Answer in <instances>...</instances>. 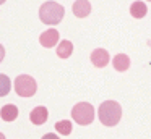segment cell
Returning a JSON list of instances; mask_svg holds the SVG:
<instances>
[{
    "label": "cell",
    "mask_w": 151,
    "mask_h": 139,
    "mask_svg": "<svg viewBox=\"0 0 151 139\" xmlns=\"http://www.w3.org/2000/svg\"><path fill=\"white\" fill-rule=\"evenodd\" d=\"M98 116L102 125L115 126L122 118L120 103H117L115 100H106V102H102L98 108Z\"/></svg>",
    "instance_id": "obj_1"
},
{
    "label": "cell",
    "mask_w": 151,
    "mask_h": 139,
    "mask_svg": "<svg viewBox=\"0 0 151 139\" xmlns=\"http://www.w3.org/2000/svg\"><path fill=\"white\" fill-rule=\"evenodd\" d=\"M63 6L57 2H46L41 5L39 8V18L42 23L46 24H57V23L62 21L63 18Z\"/></svg>",
    "instance_id": "obj_2"
},
{
    "label": "cell",
    "mask_w": 151,
    "mask_h": 139,
    "mask_svg": "<svg viewBox=\"0 0 151 139\" xmlns=\"http://www.w3.org/2000/svg\"><path fill=\"white\" fill-rule=\"evenodd\" d=\"M72 116L78 125H91L94 120V107L88 102H80L72 108Z\"/></svg>",
    "instance_id": "obj_3"
},
{
    "label": "cell",
    "mask_w": 151,
    "mask_h": 139,
    "mask_svg": "<svg viewBox=\"0 0 151 139\" xmlns=\"http://www.w3.org/2000/svg\"><path fill=\"white\" fill-rule=\"evenodd\" d=\"M15 91L21 97H33L37 91V84L29 74H20L15 79Z\"/></svg>",
    "instance_id": "obj_4"
},
{
    "label": "cell",
    "mask_w": 151,
    "mask_h": 139,
    "mask_svg": "<svg viewBox=\"0 0 151 139\" xmlns=\"http://www.w3.org/2000/svg\"><path fill=\"white\" fill-rule=\"evenodd\" d=\"M91 63L96 68H104L109 63V52L106 48H94L91 52Z\"/></svg>",
    "instance_id": "obj_5"
},
{
    "label": "cell",
    "mask_w": 151,
    "mask_h": 139,
    "mask_svg": "<svg viewBox=\"0 0 151 139\" xmlns=\"http://www.w3.org/2000/svg\"><path fill=\"white\" fill-rule=\"evenodd\" d=\"M39 42L42 47H47V48L54 47L59 42V31L57 29H47V31H44L39 37Z\"/></svg>",
    "instance_id": "obj_6"
},
{
    "label": "cell",
    "mask_w": 151,
    "mask_h": 139,
    "mask_svg": "<svg viewBox=\"0 0 151 139\" xmlns=\"http://www.w3.org/2000/svg\"><path fill=\"white\" fill-rule=\"evenodd\" d=\"M73 13L78 18H86L91 13V3L88 0H76L73 3Z\"/></svg>",
    "instance_id": "obj_7"
},
{
    "label": "cell",
    "mask_w": 151,
    "mask_h": 139,
    "mask_svg": "<svg viewBox=\"0 0 151 139\" xmlns=\"http://www.w3.org/2000/svg\"><path fill=\"white\" fill-rule=\"evenodd\" d=\"M31 121L34 125H44L47 121V108L46 107H36L29 115Z\"/></svg>",
    "instance_id": "obj_8"
},
{
    "label": "cell",
    "mask_w": 151,
    "mask_h": 139,
    "mask_svg": "<svg viewBox=\"0 0 151 139\" xmlns=\"http://www.w3.org/2000/svg\"><path fill=\"white\" fill-rule=\"evenodd\" d=\"M0 116H2L5 121H13V120H17V116H18V108H17V105H13V103H8V105L2 107V110H0Z\"/></svg>",
    "instance_id": "obj_9"
},
{
    "label": "cell",
    "mask_w": 151,
    "mask_h": 139,
    "mask_svg": "<svg viewBox=\"0 0 151 139\" xmlns=\"http://www.w3.org/2000/svg\"><path fill=\"white\" fill-rule=\"evenodd\" d=\"M112 65H114V68L117 71H127L128 66H130V58H128L125 53H119V55L114 57Z\"/></svg>",
    "instance_id": "obj_10"
},
{
    "label": "cell",
    "mask_w": 151,
    "mask_h": 139,
    "mask_svg": "<svg viewBox=\"0 0 151 139\" xmlns=\"http://www.w3.org/2000/svg\"><path fill=\"white\" fill-rule=\"evenodd\" d=\"M146 11H148V8L145 2H133L130 6V13L133 18H143L146 15Z\"/></svg>",
    "instance_id": "obj_11"
},
{
    "label": "cell",
    "mask_w": 151,
    "mask_h": 139,
    "mask_svg": "<svg viewBox=\"0 0 151 139\" xmlns=\"http://www.w3.org/2000/svg\"><path fill=\"white\" fill-rule=\"evenodd\" d=\"M73 52V44L70 41H62L57 47V55L60 58H68Z\"/></svg>",
    "instance_id": "obj_12"
},
{
    "label": "cell",
    "mask_w": 151,
    "mask_h": 139,
    "mask_svg": "<svg viewBox=\"0 0 151 139\" xmlns=\"http://www.w3.org/2000/svg\"><path fill=\"white\" fill-rule=\"evenodd\" d=\"M10 87H12V83H10V78L7 74H2L0 73V97H5L8 92H10Z\"/></svg>",
    "instance_id": "obj_13"
},
{
    "label": "cell",
    "mask_w": 151,
    "mask_h": 139,
    "mask_svg": "<svg viewBox=\"0 0 151 139\" xmlns=\"http://www.w3.org/2000/svg\"><path fill=\"white\" fill-rule=\"evenodd\" d=\"M55 129L63 136H68L72 133V123L68 120H62V121H57L55 123Z\"/></svg>",
    "instance_id": "obj_14"
},
{
    "label": "cell",
    "mask_w": 151,
    "mask_h": 139,
    "mask_svg": "<svg viewBox=\"0 0 151 139\" xmlns=\"http://www.w3.org/2000/svg\"><path fill=\"white\" fill-rule=\"evenodd\" d=\"M42 139H60L57 134H54V133H47V134L42 136Z\"/></svg>",
    "instance_id": "obj_15"
},
{
    "label": "cell",
    "mask_w": 151,
    "mask_h": 139,
    "mask_svg": "<svg viewBox=\"0 0 151 139\" xmlns=\"http://www.w3.org/2000/svg\"><path fill=\"white\" fill-rule=\"evenodd\" d=\"M4 57H5V48H4V45L0 44V61L4 60Z\"/></svg>",
    "instance_id": "obj_16"
},
{
    "label": "cell",
    "mask_w": 151,
    "mask_h": 139,
    "mask_svg": "<svg viewBox=\"0 0 151 139\" xmlns=\"http://www.w3.org/2000/svg\"><path fill=\"white\" fill-rule=\"evenodd\" d=\"M0 139H5V136H4V134H2V133H0Z\"/></svg>",
    "instance_id": "obj_17"
},
{
    "label": "cell",
    "mask_w": 151,
    "mask_h": 139,
    "mask_svg": "<svg viewBox=\"0 0 151 139\" xmlns=\"http://www.w3.org/2000/svg\"><path fill=\"white\" fill-rule=\"evenodd\" d=\"M0 3H4V2H2V0H0Z\"/></svg>",
    "instance_id": "obj_18"
}]
</instances>
